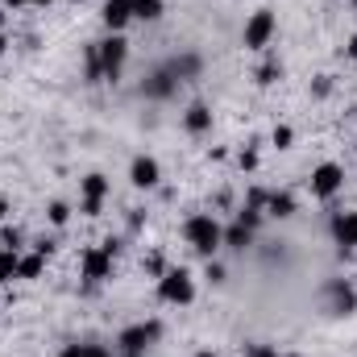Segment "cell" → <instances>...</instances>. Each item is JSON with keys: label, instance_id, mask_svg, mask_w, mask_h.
<instances>
[{"label": "cell", "instance_id": "obj_27", "mask_svg": "<svg viewBox=\"0 0 357 357\" xmlns=\"http://www.w3.org/2000/svg\"><path fill=\"white\" fill-rule=\"evenodd\" d=\"M4 250H21V233H17V229L4 233Z\"/></svg>", "mask_w": 357, "mask_h": 357}, {"label": "cell", "instance_id": "obj_6", "mask_svg": "<svg viewBox=\"0 0 357 357\" xmlns=\"http://www.w3.org/2000/svg\"><path fill=\"white\" fill-rule=\"evenodd\" d=\"M341 187H345V171H341L337 162H320V167L312 171V195H320V199H333Z\"/></svg>", "mask_w": 357, "mask_h": 357}, {"label": "cell", "instance_id": "obj_30", "mask_svg": "<svg viewBox=\"0 0 357 357\" xmlns=\"http://www.w3.org/2000/svg\"><path fill=\"white\" fill-rule=\"evenodd\" d=\"M345 50H349V59L357 63V38H349V46H345Z\"/></svg>", "mask_w": 357, "mask_h": 357}, {"label": "cell", "instance_id": "obj_34", "mask_svg": "<svg viewBox=\"0 0 357 357\" xmlns=\"http://www.w3.org/2000/svg\"><path fill=\"white\" fill-rule=\"evenodd\" d=\"M4 46H8V42H4V33H0V54H4Z\"/></svg>", "mask_w": 357, "mask_h": 357}, {"label": "cell", "instance_id": "obj_11", "mask_svg": "<svg viewBox=\"0 0 357 357\" xmlns=\"http://www.w3.org/2000/svg\"><path fill=\"white\" fill-rule=\"evenodd\" d=\"M104 195H108V178L104 175H88L84 178V216H100Z\"/></svg>", "mask_w": 357, "mask_h": 357}, {"label": "cell", "instance_id": "obj_24", "mask_svg": "<svg viewBox=\"0 0 357 357\" xmlns=\"http://www.w3.org/2000/svg\"><path fill=\"white\" fill-rule=\"evenodd\" d=\"M291 142H295V133H291L287 125H278V129H274V146H278V150H287Z\"/></svg>", "mask_w": 357, "mask_h": 357}, {"label": "cell", "instance_id": "obj_32", "mask_svg": "<svg viewBox=\"0 0 357 357\" xmlns=\"http://www.w3.org/2000/svg\"><path fill=\"white\" fill-rule=\"evenodd\" d=\"M4 4H8V8H21V4H29V0H4Z\"/></svg>", "mask_w": 357, "mask_h": 357}, {"label": "cell", "instance_id": "obj_35", "mask_svg": "<svg viewBox=\"0 0 357 357\" xmlns=\"http://www.w3.org/2000/svg\"><path fill=\"white\" fill-rule=\"evenodd\" d=\"M29 4H50V0H29Z\"/></svg>", "mask_w": 357, "mask_h": 357}, {"label": "cell", "instance_id": "obj_9", "mask_svg": "<svg viewBox=\"0 0 357 357\" xmlns=\"http://www.w3.org/2000/svg\"><path fill=\"white\" fill-rule=\"evenodd\" d=\"M158 178H162V171H158V162L154 158H133V167H129V183L133 187H142V191H150V187H158Z\"/></svg>", "mask_w": 357, "mask_h": 357}, {"label": "cell", "instance_id": "obj_12", "mask_svg": "<svg viewBox=\"0 0 357 357\" xmlns=\"http://www.w3.org/2000/svg\"><path fill=\"white\" fill-rule=\"evenodd\" d=\"M333 233H337V245L341 250H357V212H345L333 220Z\"/></svg>", "mask_w": 357, "mask_h": 357}, {"label": "cell", "instance_id": "obj_5", "mask_svg": "<svg viewBox=\"0 0 357 357\" xmlns=\"http://www.w3.org/2000/svg\"><path fill=\"white\" fill-rule=\"evenodd\" d=\"M270 38H274V13L270 8H258L245 21V50H266Z\"/></svg>", "mask_w": 357, "mask_h": 357}, {"label": "cell", "instance_id": "obj_2", "mask_svg": "<svg viewBox=\"0 0 357 357\" xmlns=\"http://www.w3.org/2000/svg\"><path fill=\"white\" fill-rule=\"evenodd\" d=\"M158 337H162V324H158V320H146V324H129V328L116 337V345H121L125 357H142Z\"/></svg>", "mask_w": 357, "mask_h": 357}, {"label": "cell", "instance_id": "obj_33", "mask_svg": "<svg viewBox=\"0 0 357 357\" xmlns=\"http://www.w3.org/2000/svg\"><path fill=\"white\" fill-rule=\"evenodd\" d=\"M4 212H8V199H4V195H0V220H4Z\"/></svg>", "mask_w": 357, "mask_h": 357}, {"label": "cell", "instance_id": "obj_4", "mask_svg": "<svg viewBox=\"0 0 357 357\" xmlns=\"http://www.w3.org/2000/svg\"><path fill=\"white\" fill-rule=\"evenodd\" d=\"M158 295H162L167 303H191V299H195V282H191L187 270H167V274L158 278Z\"/></svg>", "mask_w": 357, "mask_h": 357}, {"label": "cell", "instance_id": "obj_21", "mask_svg": "<svg viewBox=\"0 0 357 357\" xmlns=\"http://www.w3.org/2000/svg\"><path fill=\"white\" fill-rule=\"evenodd\" d=\"M237 220H241V225H250V229H258V225H262V208H250V204H245Z\"/></svg>", "mask_w": 357, "mask_h": 357}, {"label": "cell", "instance_id": "obj_14", "mask_svg": "<svg viewBox=\"0 0 357 357\" xmlns=\"http://www.w3.org/2000/svg\"><path fill=\"white\" fill-rule=\"evenodd\" d=\"M220 241H225L229 250H250V245H254V229L237 220V225H229V229H225V237H220Z\"/></svg>", "mask_w": 357, "mask_h": 357}, {"label": "cell", "instance_id": "obj_16", "mask_svg": "<svg viewBox=\"0 0 357 357\" xmlns=\"http://www.w3.org/2000/svg\"><path fill=\"white\" fill-rule=\"evenodd\" d=\"M266 212L270 216H295V195H287V191H274V195H266Z\"/></svg>", "mask_w": 357, "mask_h": 357}, {"label": "cell", "instance_id": "obj_37", "mask_svg": "<svg viewBox=\"0 0 357 357\" xmlns=\"http://www.w3.org/2000/svg\"><path fill=\"white\" fill-rule=\"evenodd\" d=\"M199 357H216V354H199Z\"/></svg>", "mask_w": 357, "mask_h": 357}, {"label": "cell", "instance_id": "obj_7", "mask_svg": "<svg viewBox=\"0 0 357 357\" xmlns=\"http://www.w3.org/2000/svg\"><path fill=\"white\" fill-rule=\"evenodd\" d=\"M175 91H178V79H175L171 67H158V71H150V75L142 79V96H146V100H171Z\"/></svg>", "mask_w": 357, "mask_h": 357}, {"label": "cell", "instance_id": "obj_10", "mask_svg": "<svg viewBox=\"0 0 357 357\" xmlns=\"http://www.w3.org/2000/svg\"><path fill=\"white\" fill-rule=\"evenodd\" d=\"M104 25L112 29V33H121L129 21H133V0H104Z\"/></svg>", "mask_w": 357, "mask_h": 357}, {"label": "cell", "instance_id": "obj_17", "mask_svg": "<svg viewBox=\"0 0 357 357\" xmlns=\"http://www.w3.org/2000/svg\"><path fill=\"white\" fill-rule=\"evenodd\" d=\"M42 266H46V258L33 250L29 258H21V262H17V278H38V274H42Z\"/></svg>", "mask_w": 357, "mask_h": 357}, {"label": "cell", "instance_id": "obj_3", "mask_svg": "<svg viewBox=\"0 0 357 357\" xmlns=\"http://www.w3.org/2000/svg\"><path fill=\"white\" fill-rule=\"evenodd\" d=\"M125 54H129V42H125L121 33H112L108 42H100V71H104V79H108V84H116V79H121Z\"/></svg>", "mask_w": 357, "mask_h": 357}, {"label": "cell", "instance_id": "obj_13", "mask_svg": "<svg viewBox=\"0 0 357 357\" xmlns=\"http://www.w3.org/2000/svg\"><path fill=\"white\" fill-rule=\"evenodd\" d=\"M183 125H187V133H208L212 129V108L208 104H191L187 116H183Z\"/></svg>", "mask_w": 357, "mask_h": 357}, {"label": "cell", "instance_id": "obj_29", "mask_svg": "<svg viewBox=\"0 0 357 357\" xmlns=\"http://www.w3.org/2000/svg\"><path fill=\"white\" fill-rule=\"evenodd\" d=\"M79 349H84V345H67V349H63L59 357H79Z\"/></svg>", "mask_w": 357, "mask_h": 357}, {"label": "cell", "instance_id": "obj_22", "mask_svg": "<svg viewBox=\"0 0 357 357\" xmlns=\"http://www.w3.org/2000/svg\"><path fill=\"white\" fill-rule=\"evenodd\" d=\"M67 216H71V208H67L63 199H54V204H50V220H54V225H67Z\"/></svg>", "mask_w": 357, "mask_h": 357}, {"label": "cell", "instance_id": "obj_31", "mask_svg": "<svg viewBox=\"0 0 357 357\" xmlns=\"http://www.w3.org/2000/svg\"><path fill=\"white\" fill-rule=\"evenodd\" d=\"M254 357H278V354H274V349H266V345H262V349H254Z\"/></svg>", "mask_w": 357, "mask_h": 357}, {"label": "cell", "instance_id": "obj_15", "mask_svg": "<svg viewBox=\"0 0 357 357\" xmlns=\"http://www.w3.org/2000/svg\"><path fill=\"white\" fill-rule=\"evenodd\" d=\"M167 67L175 71V79H178V84H183V79H195L204 63H199V54H178V59H171Z\"/></svg>", "mask_w": 357, "mask_h": 357}, {"label": "cell", "instance_id": "obj_18", "mask_svg": "<svg viewBox=\"0 0 357 357\" xmlns=\"http://www.w3.org/2000/svg\"><path fill=\"white\" fill-rule=\"evenodd\" d=\"M133 17L137 21H158L162 17V0H133Z\"/></svg>", "mask_w": 357, "mask_h": 357}, {"label": "cell", "instance_id": "obj_25", "mask_svg": "<svg viewBox=\"0 0 357 357\" xmlns=\"http://www.w3.org/2000/svg\"><path fill=\"white\" fill-rule=\"evenodd\" d=\"M146 270H150V274H158V278L167 274V266H162V258H158V254H150V258H146Z\"/></svg>", "mask_w": 357, "mask_h": 357}, {"label": "cell", "instance_id": "obj_8", "mask_svg": "<svg viewBox=\"0 0 357 357\" xmlns=\"http://www.w3.org/2000/svg\"><path fill=\"white\" fill-rule=\"evenodd\" d=\"M79 270H84V278H88V282H100V278H108V270H112V254H108L104 245H96V250L84 254Z\"/></svg>", "mask_w": 357, "mask_h": 357}, {"label": "cell", "instance_id": "obj_38", "mask_svg": "<svg viewBox=\"0 0 357 357\" xmlns=\"http://www.w3.org/2000/svg\"><path fill=\"white\" fill-rule=\"evenodd\" d=\"M75 4H79V0H75Z\"/></svg>", "mask_w": 357, "mask_h": 357}, {"label": "cell", "instance_id": "obj_23", "mask_svg": "<svg viewBox=\"0 0 357 357\" xmlns=\"http://www.w3.org/2000/svg\"><path fill=\"white\" fill-rule=\"evenodd\" d=\"M274 79H278V63L266 59V63H262V71H258V84H274Z\"/></svg>", "mask_w": 357, "mask_h": 357}, {"label": "cell", "instance_id": "obj_28", "mask_svg": "<svg viewBox=\"0 0 357 357\" xmlns=\"http://www.w3.org/2000/svg\"><path fill=\"white\" fill-rule=\"evenodd\" d=\"M241 167H245V171H254V167H258V154H254V150H245V154H241Z\"/></svg>", "mask_w": 357, "mask_h": 357}, {"label": "cell", "instance_id": "obj_1", "mask_svg": "<svg viewBox=\"0 0 357 357\" xmlns=\"http://www.w3.org/2000/svg\"><path fill=\"white\" fill-rule=\"evenodd\" d=\"M183 237H187V245L195 250V254H204V258H212L225 241V229L216 225V216H191L187 225H183Z\"/></svg>", "mask_w": 357, "mask_h": 357}, {"label": "cell", "instance_id": "obj_20", "mask_svg": "<svg viewBox=\"0 0 357 357\" xmlns=\"http://www.w3.org/2000/svg\"><path fill=\"white\" fill-rule=\"evenodd\" d=\"M17 262H21L17 250H0V282H13L17 278Z\"/></svg>", "mask_w": 357, "mask_h": 357}, {"label": "cell", "instance_id": "obj_36", "mask_svg": "<svg viewBox=\"0 0 357 357\" xmlns=\"http://www.w3.org/2000/svg\"><path fill=\"white\" fill-rule=\"evenodd\" d=\"M0 29H4V13H0Z\"/></svg>", "mask_w": 357, "mask_h": 357}, {"label": "cell", "instance_id": "obj_26", "mask_svg": "<svg viewBox=\"0 0 357 357\" xmlns=\"http://www.w3.org/2000/svg\"><path fill=\"white\" fill-rule=\"evenodd\" d=\"M79 357H112V354H108L104 345H84V349H79Z\"/></svg>", "mask_w": 357, "mask_h": 357}, {"label": "cell", "instance_id": "obj_19", "mask_svg": "<svg viewBox=\"0 0 357 357\" xmlns=\"http://www.w3.org/2000/svg\"><path fill=\"white\" fill-rule=\"evenodd\" d=\"M328 295L337 299V312H354V307H357V295L349 291V287H341V282H333V287H328Z\"/></svg>", "mask_w": 357, "mask_h": 357}]
</instances>
